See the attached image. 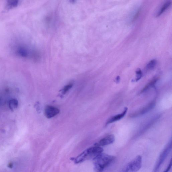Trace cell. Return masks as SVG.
Wrapping results in <instances>:
<instances>
[{"mask_svg": "<svg viewBox=\"0 0 172 172\" xmlns=\"http://www.w3.org/2000/svg\"><path fill=\"white\" fill-rule=\"evenodd\" d=\"M115 141V137L113 134L109 135L100 140L94 145V146L101 147L113 143Z\"/></svg>", "mask_w": 172, "mask_h": 172, "instance_id": "cell-4", "label": "cell"}, {"mask_svg": "<svg viewBox=\"0 0 172 172\" xmlns=\"http://www.w3.org/2000/svg\"><path fill=\"white\" fill-rule=\"evenodd\" d=\"M142 159L141 156L138 155L127 164L120 172H137L142 166Z\"/></svg>", "mask_w": 172, "mask_h": 172, "instance_id": "cell-2", "label": "cell"}, {"mask_svg": "<svg viewBox=\"0 0 172 172\" xmlns=\"http://www.w3.org/2000/svg\"><path fill=\"white\" fill-rule=\"evenodd\" d=\"M171 141L169 142V143L161 152L159 157L157 161L154 169V172H158L159 171L161 167L168 156L169 153L171 149Z\"/></svg>", "mask_w": 172, "mask_h": 172, "instance_id": "cell-3", "label": "cell"}, {"mask_svg": "<svg viewBox=\"0 0 172 172\" xmlns=\"http://www.w3.org/2000/svg\"><path fill=\"white\" fill-rule=\"evenodd\" d=\"M171 1H168L165 2L160 8L159 11L157 13L156 16L159 17L162 15L171 6Z\"/></svg>", "mask_w": 172, "mask_h": 172, "instance_id": "cell-10", "label": "cell"}, {"mask_svg": "<svg viewBox=\"0 0 172 172\" xmlns=\"http://www.w3.org/2000/svg\"><path fill=\"white\" fill-rule=\"evenodd\" d=\"M155 105V102L153 101L151 103H150L149 105L146 106V107H145L141 110L139 111L137 113H136L132 115V116L134 117V116H137L140 115L144 114L145 113H146L151 110L153 107H154Z\"/></svg>", "mask_w": 172, "mask_h": 172, "instance_id": "cell-8", "label": "cell"}, {"mask_svg": "<svg viewBox=\"0 0 172 172\" xmlns=\"http://www.w3.org/2000/svg\"><path fill=\"white\" fill-rule=\"evenodd\" d=\"M89 158V155L86 150L81 153L78 156L75 158H71V159L74 161L76 164H78L85 160Z\"/></svg>", "mask_w": 172, "mask_h": 172, "instance_id": "cell-7", "label": "cell"}, {"mask_svg": "<svg viewBox=\"0 0 172 172\" xmlns=\"http://www.w3.org/2000/svg\"><path fill=\"white\" fill-rule=\"evenodd\" d=\"M141 10L140 9H139L137 10V11L135 13V14L134 16L133 19H132V22H134L135 21L137 18H138L140 13H141Z\"/></svg>", "mask_w": 172, "mask_h": 172, "instance_id": "cell-18", "label": "cell"}, {"mask_svg": "<svg viewBox=\"0 0 172 172\" xmlns=\"http://www.w3.org/2000/svg\"><path fill=\"white\" fill-rule=\"evenodd\" d=\"M18 4V1L16 0H12L8 1L7 6L8 8H12L13 7H16Z\"/></svg>", "mask_w": 172, "mask_h": 172, "instance_id": "cell-15", "label": "cell"}, {"mask_svg": "<svg viewBox=\"0 0 172 172\" xmlns=\"http://www.w3.org/2000/svg\"><path fill=\"white\" fill-rule=\"evenodd\" d=\"M73 84L72 83H70L66 86L63 89L62 93L65 94L73 86Z\"/></svg>", "mask_w": 172, "mask_h": 172, "instance_id": "cell-16", "label": "cell"}, {"mask_svg": "<svg viewBox=\"0 0 172 172\" xmlns=\"http://www.w3.org/2000/svg\"><path fill=\"white\" fill-rule=\"evenodd\" d=\"M156 63L157 61L153 59L150 61L146 66V70H150L153 69L155 67Z\"/></svg>", "mask_w": 172, "mask_h": 172, "instance_id": "cell-13", "label": "cell"}, {"mask_svg": "<svg viewBox=\"0 0 172 172\" xmlns=\"http://www.w3.org/2000/svg\"><path fill=\"white\" fill-rule=\"evenodd\" d=\"M13 163L12 162H10L8 164V166L10 168H12L13 167Z\"/></svg>", "mask_w": 172, "mask_h": 172, "instance_id": "cell-20", "label": "cell"}, {"mask_svg": "<svg viewBox=\"0 0 172 172\" xmlns=\"http://www.w3.org/2000/svg\"><path fill=\"white\" fill-rule=\"evenodd\" d=\"M18 105V101L16 99H12L10 101L9 107L10 109L12 110H14L17 108Z\"/></svg>", "mask_w": 172, "mask_h": 172, "instance_id": "cell-14", "label": "cell"}, {"mask_svg": "<svg viewBox=\"0 0 172 172\" xmlns=\"http://www.w3.org/2000/svg\"><path fill=\"white\" fill-rule=\"evenodd\" d=\"M171 160L170 161V163H169L168 166L167 168L166 169V170L165 171H164L163 172H168V171H170V169L171 168Z\"/></svg>", "mask_w": 172, "mask_h": 172, "instance_id": "cell-19", "label": "cell"}, {"mask_svg": "<svg viewBox=\"0 0 172 172\" xmlns=\"http://www.w3.org/2000/svg\"><path fill=\"white\" fill-rule=\"evenodd\" d=\"M58 108L51 106H47L45 108L44 114L47 118H51L56 116L60 113Z\"/></svg>", "mask_w": 172, "mask_h": 172, "instance_id": "cell-5", "label": "cell"}, {"mask_svg": "<svg viewBox=\"0 0 172 172\" xmlns=\"http://www.w3.org/2000/svg\"><path fill=\"white\" fill-rule=\"evenodd\" d=\"M158 78L157 77H155L151 80L148 84L143 89L141 92H144L147 90L148 89H149L150 88L154 86L155 84L158 80Z\"/></svg>", "mask_w": 172, "mask_h": 172, "instance_id": "cell-11", "label": "cell"}, {"mask_svg": "<svg viewBox=\"0 0 172 172\" xmlns=\"http://www.w3.org/2000/svg\"><path fill=\"white\" fill-rule=\"evenodd\" d=\"M114 156L102 153L93 158L94 172H103L115 159Z\"/></svg>", "mask_w": 172, "mask_h": 172, "instance_id": "cell-1", "label": "cell"}, {"mask_svg": "<svg viewBox=\"0 0 172 172\" xmlns=\"http://www.w3.org/2000/svg\"><path fill=\"white\" fill-rule=\"evenodd\" d=\"M86 150L88 153L89 158L90 157L94 158L97 155L102 153L104 151L101 147L96 146L89 148Z\"/></svg>", "mask_w": 172, "mask_h": 172, "instance_id": "cell-6", "label": "cell"}, {"mask_svg": "<svg viewBox=\"0 0 172 172\" xmlns=\"http://www.w3.org/2000/svg\"><path fill=\"white\" fill-rule=\"evenodd\" d=\"M17 54L20 57H27L28 55L27 49L23 47H20L17 50Z\"/></svg>", "mask_w": 172, "mask_h": 172, "instance_id": "cell-12", "label": "cell"}, {"mask_svg": "<svg viewBox=\"0 0 172 172\" xmlns=\"http://www.w3.org/2000/svg\"><path fill=\"white\" fill-rule=\"evenodd\" d=\"M128 110V108L126 107L125 108H124V111L122 113L120 114H118L113 116V117L110 118L109 120H108L107 121L106 124H109L120 120V119L122 118L123 117H124V116L125 115Z\"/></svg>", "mask_w": 172, "mask_h": 172, "instance_id": "cell-9", "label": "cell"}, {"mask_svg": "<svg viewBox=\"0 0 172 172\" xmlns=\"http://www.w3.org/2000/svg\"><path fill=\"white\" fill-rule=\"evenodd\" d=\"M136 81H138L141 78L142 76V71L140 69H137L136 71Z\"/></svg>", "mask_w": 172, "mask_h": 172, "instance_id": "cell-17", "label": "cell"}]
</instances>
